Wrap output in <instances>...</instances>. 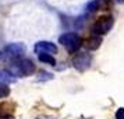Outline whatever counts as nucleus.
<instances>
[{
    "instance_id": "6",
    "label": "nucleus",
    "mask_w": 124,
    "mask_h": 119,
    "mask_svg": "<svg viewBox=\"0 0 124 119\" xmlns=\"http://www.w3.org/2000/svg\"><path fill=\"white\" fill-rule=\"evenodd\" d=\"M73 64L74 67L79 70V72H84L86 69L89 67L91 64V56L88 53H78L77 56H74L73 59Z\"/></svg>"
},
{
    "instance_id": "14",
    "label": "nucleus",
    "mask_w": 124,
    "mask_h": 119,
    "mask_svg": "<svg viewBox=\"0 0 124 119\" xmlns=\"http://www.w3.org/2000/svg\"><path fill=\"white\" fill-rule=\"evenodd\" d=\"M118 3H124V0H117Z\"/></svg>"
},
{
    "instance_id": "12",
    "label": "nucleus",
    "mask_w": 124,
    "mask_h": 119,
    "mask_svg": "<svg viewBox=\"0 0 124 119\" xmlns=\"http://www.w3.org/2000/svg\"><path fill=\"white\" fill-rule=\"evenodd\" d=\"M116 119H124V108H120L116 112Z\"/></svg>"
},
{
    "instance_id": "11",
    "label": "nucleus",
    "mask_w": 124,
    "mask_h": 119,
    "mask_svg": "<svg viewBox=\"0 0 124 119\" xmlns=\"http://www.w3.org/2000/svg\"><path fill=\"white\" fill-rule=\"evenodd\" d=\"M8 92H10V90H8L7 87H3V85H0V98H3V97H7V95H8Z\"/></svg>"
},
{
    "instance_id": "7",
    "label": "nucleus",
    "mask_w": 124,
    "mask_h": 119,
    "mask_svg": "<svg viewBox=\"0 0 124 119\" xmlns=\"http://www.w3.org/2000/svg\"><path fill=\"white\" fill-rule=\"evenodd\" d=\"M16 77L14 74L10 72V70H0V83L1 84H11V83H16Z\"/></svg>"
},
{
    "instance_id": "9",
    "label": "nucleus",
    "mask_w": 124,
    "mask_h": 119,
    "mask_svg": "<svg viewBox=\"0 0 124 119\" xmlns=\"http://www.w3.org/2000/svg\"><path fill=\"white\" fill-rule=\"evenodd\" d=\"M39 60L43 63H49V64H52V66H54L56 64V60H54V57L52 56V55H39Z\"/></svg>"
},
{
    "instance_id": "3",
    "label": "nucleus",
    "mask_w": 124,
    "mask_h": 119,
    "mask_svg": "<svg viewBox=\"0 0 124 119\" xmlns=\"http://www.w3.org/2000/svg\"><path fill=\"white\" fill-rule=\"evenodd\" d=\"M24 53H25V45L21 42H16V44H10V45L4 46V49L0 52V59L17 60V59H21Z\"/></svg>"
},
{
    "instance_id": "13",
    "label": "nucleus",
    "mask_w": 124,
    "mask_h": 119,
    "mask_svg": "<svg viewBox=\"0 0 124 119\" xmlns=\"http://www.w3.org/2000/svg\"><path fill=\"white\" fill-rule=\"evenodd\" d=\"M96 4H98V1H92V3H89L88 6H86V11H93L95 10Z\"/></svg>"
},
{
    "instance_id": "10",
    "label": "nucleus",
    "mask_w": 124,
    "mask_h": 119,
    "mask_svg": "<svg viewBox=\"0 0 124 119\" xmlns=\"http://www.w3.org/2000/svg\"><path fill=\"white\" fill-rule=\"evenodd\" d=\"M50 79H52V74L50 73H47V72H40L36 80H38V81H42V80L45 81V80H50Z\"/></svg>"
},
{
    "instance_id": "1",
    "label": "nucleus",
    "mask_w": 124,
    "mask_h": 119,
    "mask_svg": "<svg viewBox=\"0 0 124 119\" xmlns=\"http://www.w3.org/2000/svg\"><path fill=\"white\" fill-rule=\"evenodd\" d=\"M10 72L18 77H27L35 72V64L29 59H17L10 64Z\"/></svg>"
},
{
    "instance_id": "4",
    "label": "nucleus",
    "mask_w": 124,
    "mask_h": 119,
    "mask_svg": "<svg viewBox=\"0 0 124 119\" xmlns=\"http://www.w3.org/2000/svg\"><path fill=\"white\" fill-rule=\"evenodd\" d=\"M113 18L110 17V16H103V17H101L99 20H96V23L92 25V32H93V35H103L106 34V32H109L110 29H112L113 27Z\"/></svg>"
},
{
    "instance_id": "2",
    "label": "nucleus",
    "mask_w": 124,
    "mask_h": 119,
    "mask_svg": "<svg viewBox=\"0 0 124 119\" xmlns=\"http://www.w3.org/2000/svg\"><path fill=\"white\" fill-rule=\"evenodd\" d=\"M59 42L62 44L70 53H74L79 49V46L82 45V39L78 34L75 32H66V34L60 35Z\"/></svg>"
},
{
    "instance_id": "5",
    "label": "nucleus",
    "mask_w": 124,
    "mask_h": 119,
    "mask_svg": "<svg viewBox=\"0 0 124 119\" xmlns=\"http://www.w3.org/2000/svg\"><path fill=\"white\" fill-rule=\"evenodd\" d=\"M35 53L39 56V55H52L57 52V46L54 44H52L49 41H40V42H36L34 46Z\"/></svg>"
},
{
    "instance_id": "8",
    "label": "nucleus",
    "mask_w": 124,
    "mask_h": 119,
    "mask_svg": "<svg viewBox=\"0 0 124 119\" xmlns=\"http://www.w3.org/2000/svg\"><path fill=\"white\" fill-rule=\"evenodd\" d=\"M101 42H102V39L98 37V35H92L91 38L86 39L85 46H86L88 49H91V51H95V49H98V48L101 46Z\"/></svg>"
}]
</instances>
